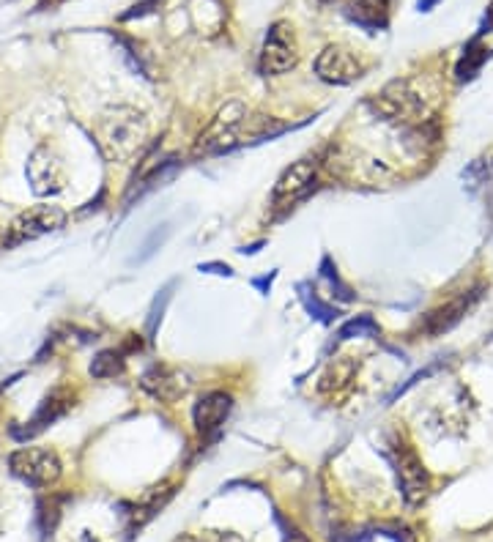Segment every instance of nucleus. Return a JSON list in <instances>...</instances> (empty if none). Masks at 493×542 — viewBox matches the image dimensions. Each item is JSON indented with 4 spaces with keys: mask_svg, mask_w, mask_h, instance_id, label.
I'll list each match as a JSON object with an SVG mask.
<instances>
[{
    "mask_svg": "<svg viewBox=\"0 0 493 542\" xmlns=\"http://www.w3.org/2000/svg\"><path fill=\"white\" fill-rule=\"evenodd\" d=\"M439 91L428 77H398L370 99V110L389 124H422L436 105Z\"/></svg>",
    "mask_w": 493,
    "mask_h": 542,
    "instance_id": "obj_1",
    "label": "nucleus"
},
{
    "mask_svg": "<svg viewBox=\"0 0 493 542\" xmlns=\"http://www.w3.org/2000/svg\"><path fill=\"white\" fill-rule=\"evenodd\" d=\"M96 143L107 162L129 165L148 143V118L135 107H110L96 121Z\"/></svg>",
    "mask_w": 493,
    "mask_h": 542,
    "instance_id": "obj_2",
    "label": "nucleus"
},
{
    "mask_svg": "<svg viewBox=\"0 0 493 542\" xmlns=\"http://www.w3.org/2000/svg\"><path fill=\"white\" fill-rule=\"evenodd\" d=\"M250 124V110L242 102H228L200 132L192 146V154L195 157H220V154H228L233 148L250 143Z\"/></svg>",
    "mask_w": 493,
    "mask_h": 542,
    "instance_id": "obj_3",
    "label": "nucleus"
},
{
    "mask_svg": "<svg viewBox=\"0 0 493 542\" xmlns=\"http://www.w3.org/2000/svg\"><path fill=\"white\" fill-rule=\"evenodd\" d=\"M9 469L17 480L33 488H50L61 480L63 463L50 447H20L9 455Z\"/></svg>",
    "mask_w": 493,
    "mask_h": 542,
    "instance_id": "obj_4",
    "label": "nucleus"
},
{
    "mask_svg": "<svg viewBox=\"0 0 493 542\" xmlns=\"http://www.w3.org/2000/svg\"><path fill=\"white\" fill-rule=\"evenodd\" d=\"M392 466H395V477H398V488L403 501L409 507H420L422 501L431 493V474L425 469L420 455L406 444V441H395L392 444Z\"/></svg>",
    "mask_w": 493,
    "mask_h": 542,
    "instance_id": "obj_5",
    "label": "nucleus"
},
{
    "mask_svg": "<svg viewBox=\"0 0 493 542\" xmlns=\"http://www.w3.org/2000/svg\"><path fill=\"white\" fill-rule=\"evenodd\" d=\"M299 63V44L288 22H274L261 50V74H285Z\"/></svg>",
    "mask_w": 493,
    "mask_h": 542,
    "instance_id": "obj_6",
    "label": "nucleus"
},
{
    "mask_svg": "<svg viewBox=\"0 0 493 542\" xmlns=\"http://www.w3.org/2000/svg\"><path fill=\"white\" fill-rule=\"evenodd\" d=\"M25 176H28V184H31L36 198H50V195H58L66 187V170H63L61 157L47 146L33 148V154L28 157V167H25Z\"/></svg>",
    "mask_w": 493,
    "mask_h": 542,
    "instance_id": "obj_7",
    "label": "nucleus"
},
{
    "mask_svg": "<svg viewBox=\"0 0 493 542\" xmlns=\"http://www.w3.org/2000/svg\"><path fill=\"white\" fill-rule=\"evenodd\" d=\"M63 225H66V211L63 209H58V206H33V209H25L14 217V222L9 225L6 244L14 247V244H22V241L42 239L47 233L61 230Z\"/></svg>",
    "mask_w": 493,
    "mask_h": 542,
    "instance_id": "obj_8",
    "label": "nucleus"
},
{
    "mask_svg": "<svg viewBox=\"0 0 493 542\" xmlns=\"http://www.w3.org/2000/svg\"><path fill=\"white\" fill-rule=\"evenodd\" d=\"M315 74H318V80L329 85H351L365 74V63L359 61L354 50H348L343 44H329L315 58Z\"/></svg>",
    "mask_w": 493,
    "mask_h": 542,
    "instance_id": "obj_9",
    "label": "nucleus"
},
{
    "mask_svg": "<svg viewBox=\"0 0 493 542\" xmlns=\"http://www.w3.org/2000/svg\"><path fill=\"white\" fill-rule=\"evenodd\" d=\"M140 389L154 397V400H159V403H176V400H181L192 389V378L181 367L157 362V365H151L140 376Z\"/></svg>",
    "mask_w": 493,
    "mask_h": 542,
    "instance_id": "obj_10",
    "label": "nucleus"
},
{
    "mask_svg": "<svg viewBox=\"0 0 493 542\" xmlns=\"http://www.w3.org/2000/svg\"><path fill=\"white\" fill-rule=\"evenodd\" d=\"M480 296H483V288H472V291L458 293L455 299H450L447 304H441V307H436V310L425 315L417 329H420L425 337H441V334H447L450 329L461 324L466 315L472 313V307L480 302Z\"/></svg>",
    "mask_w": 493,
    "mask_h": 542,
    "instance_id": "obj_11",
    "label": "nucleus"
},
{
    "mask_svg": "<svg viewBox=\"0 0 493 542\" xmlns=\"http://www.w3.org/2000/svg\"><path fill=\"white\" fill-rule=\"evenodd\" d=\"M315 181H318V162L313 157L294 162L274 184V206H294V203H299L313 192Z\"/></svg>",
    "mask_w": 493,
    "mask_h": 542,
    "instance_id": "obj_12",
    "label": "nucleus"
},
{
    "mask_svg": "<svg viewBox=\"0 0 493 542\" xmlns=\"http://www.w3.org/2000/svg\"><path fill=\"white\" fill-rule=\"evenodd\" d=\"M74 406V397L72 392L66 389V386H58L53 389L50 395L44 397L39 408H36V414H33L22 428L11 430V436L17 438V441H28V438H36L39 433H44L47 428H53L58 419H63Z\"/></svg>",
    "mask_w": 493,
    "mask_h": 542,
    "instance_id": "obj_13",
    "label": "nucleus"
},
{
    "mask_svg": "<svg viewBox=\"0 0 493 542\" xmlns=\"http://www.w3.org/2000/svg\"><path fill=\"white\" fill-rule=\"evenodd\" d=\"M233 411V397L225 395V392H206L200 397L195 408H192V422H195V430L203 441L220 436L225 419L231 417Z\"/></svg>",
    "mask_w": 493,
    "mask_h": 542,
    "instance_id": "obj_14",
    "label": "nucleus"
},
{
    "mask_svg": "<svg viewBox=\"0 0 493 542\" xmlns=\"http://www.w3.org/2000/svg\"><path fill=\"white\" fill-rule=\"evenodd\" d=\"M359 365L351 359V356H340L335 362H329V367L324 370V376L318 381V392L326 397H343L351 389V384L357 381Z\"/></svg>",
    "mask_w": 493,
    "mask_h": 542,
    "instance_id": "obj_15",
    "label": "nucleus"
},
{
    "mask_svg": "<svg viewBox=\"0 0 493 542\" xmlns=\"http://www.w3.org/2000/svg\"><path fill=\"white\" fill-rule=\"evenodd\" d=\"M348 20L357 22L368 31H378L387 28V14H384V3L378 0H348Z\"/></svg>",
    "mask_w": 493,
    "mask_h": 542,
    "instance_id": "obj_16",
    "label": "nucleus"
},
{
    "mask_svg": "<svg viewBox=\"0 0 493 542\" xmlns=\"http://www.w3.org/2000/svg\"><path fill=\"white\" fill-rule=\"evenodd\" d=\"M132 354V348H107L99 351L91 362V376L94 378H116L124 373L126 356Z\"/></svg>",
    "mask_w": 493,
    "mask_h": 542,
    "instance_id": "obj_17",
    "label": "nucleus"
},
{
    "mask_svg": "<svg viewBox=\"0 0 493 542\" xmlns=\"http://www.w3.org/2000/svg\"><path fill=\"white\" fill-rule=\"evenodd\" d=\"M491 58V53H488V47H480V42L474 39L466 50H463L461 61H458V66H455V77L461 80V83H466V80H474L477 74H480V69H483V63Z\"/></svg>",
    "mask_w": 493,
    "mask_h": 542,
    "instance_id": "obj_18",
    "label": "nucleus"
},
{
    "mask_svg": "<svg viewBox=\"0 0 493 542\" xmlns=\"http://www.w3.org/2000/svg\"><path fill=\"white\" fill-rule=\"evenodd\" d=\"M381 329L373 321V315H357V318H351L346 324L340 326V332H337V340L340 343H346V340H357V337H370V340H376Z\"/></svg>",
    "mask_w": 493,
    "mask_h": 542,
    "instance_id": "obj_19",
    "label": "nucleus"
},
{
    "mask_svg": "<svg viewBox=\"0 0 493 542\" xmlns=\"http://www.w3.org/2000/svg\"><path fill=\"white\" fill-rule=\"evenodd\" d=\"M299 291H302V302H305L307 313L313 315V318H318L321 324H332L337 318V310L332 307V304H326L318 299V293L310 291L307 285H299Z\"/></svg>",
    "mask_w": 493,
    "mask_h": 542,
    "instance_id": "obj_20",
    "label": "nucleus"
},
{
    "mask_svg": "<svg viewBox=\"0 0 493 542\" xmlns=\"http://www.w3.org/2000/svg\"><path fill=\"white\" fill-rule=\"evenodd\" d=\"M61 501L63 499H44L42 504H39V529H42V537H47V534L55 532V526H58V521H61Z\"/></svg>",
    "mask_w": 493,
    "mask_h": 542,
    "instance_id": "obj_21",
    "label": "nucleus"
},
{
    "mask_svg": "<svg viewBox=\"0 0 493 542\" xmlns=\"http://www.w3.org/2000/svg\"><path fill=\"white\" fill-rule=\"evenodd\" d=\"M274 521H277V526H280V534H283V542H313L310 537H307L299 526H296L294 521H288V518H283L280 512L274 515Z\"/></svg>",
    "mask_w": 493,
    "mask_h": 542,
    "instance_id": "obj_22",
    "label": "nucleus"
},
{
    "mask_svg": "<svg viewBox=\"0 0 493 542\" xmlns=\"http://www.w3.org/2000/svg\"><path fill=\"white\" fill-rule=\"evenodd\" d=\"M441 367H444V362H436V365L425 367V370H420V373H414V376H411L409 381H406V384L398 386V389H395V395L389 397V403H395V400H398L400 395H406V392H409L411 386H417V384H420V381H425V378H428V376H433V373H439Z\"/></svg>",
    "mask_w": 493,
    "mask_h": 542,
    "instance_id": "obj_23",
    "label": "nucleus"
},
{
    "mask_svg": "<svg viewBox=\"0 0 493 542\" xmlns=\"http://www.w3.org/2000/svg\"><path fill=\"white\" fill-rule=\"evenodd\" d=\"M378 532H384L395 542H417V537H414L406 526H398V523H392V526H378Z\"/></svg>",
    "mask_w": 493,
    "mask_h": 542,
    "instance_id": "obj_24",
    "label": "nucleus"
},
{
    "mask_svg": "<svg viewBox=\"0 0 493 542\" xmlns=\"http://www.w3.org/2000/svg\"><path fill=\"white\" fill-rule=\"evenodd\" d=\"M370 534L368 532H357V529H337L332 534V542H368Z\"/></svg>",
    "mask_w": 493,
    "mask_h": 542,
    "instance_id": "obj_25",
    "label": "nucleus"
},
{
    "mask_svg": "<svg viewBox=\"0 0 493 542\" xmlns=\"http://www.w3.org/2000/svg\"><path fill=\"white\" fill-rule=\"evenodd\" d=\"M436 3H439V0H420V6H417V9H420V11H431L433 6H436Z\"/></svg>",
    "mask_w": 493,
    "mask_h": 542,
    "instance_id": "obj_26",
    "label": "nucleus"
},
{
    "mask_svg": "<svg viewBox=\"0 0 493 542\" xmlns=\"http://www.w3.org/2000/svg\"><path fill=\"white\" fill-rule=\"evenodd\" d=\"M488 25L493 28V3H491V9H488Z\"/></svg>",
    "mask_w": 493,
    "mask_h": 542,
    "instance_id": "obj_27",
    "label": "nucleus"
},
{
    "mask_svg": "<svg viewBox=\"0 0 493 542\" xmlns=\"http://www.w3.org/2000/svg\"><path fill=\"white\" fill-rule=\"evenodd\" d=\"M321 3H348V0H321Z\"/></svg>",
    "mask_w": 493,
    "mask_h": 542,
    "instance_id": "obj_28",
    "label": "nucleus"
},
{
    "mask_svg": "<svg viewBox=\"0 0 493 542\" xmlns=\"http://www.w3.org/2000/svg\"><path fill=\"white\" fill-rule=\"evenodd\" d=\"M378 3H384V6H387V3H389V0H378Z\"/></svg>",
    "mask_w": 493,
    "mask_h": 542,
    "instance_id": "obj_29",
    "label": "nucleus"
}]
</instances>
